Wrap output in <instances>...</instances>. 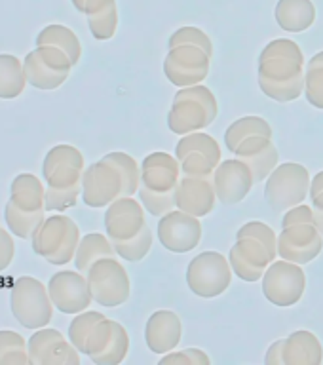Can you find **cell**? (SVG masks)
Here are the masks:
<instances>
[{"mask_svg":"<svg viewBox=\"0 0 323 365\" xmlns=\"http://www.w3.org/2000/svg\"><path fill=\"white\" fill-rule=\"evenodd\" d=\"M116 250H114L113 240L105 236V234L91 232L86 234L84 238H80L78 250H76V255H74V267L76 270L82 274H88L93 262H97L99 259H105V257H116Z\"/></svg>","mask_w":323,"mask_h":365,"instance_id":"27","label":"cell"},{"mask_svg":"<svg viewBox=\"0 0 323 365\" xmlns=\"http://www.w3.org/2000/svg\"><path fill=\"white\" fill-rule=\"evenodd\" d=\"M14 234L10 230H0V272L10 267L14 257H16V244H14Z\"/></svg>","mask_w":323,"mask_h":365,"instance_id":"48","label":"cell"},{"mask_svg":"<svg viewBox=\"0 0 323 365\" xmlns=\"http://www.w3.org/2000/svg\"><path fill=\"white\" fill-rule=\"evenodd\" d=\"M160 364H177V365H210V356L200 350V348H187L181 352H168L164 358L160 359Z\"/></svg>","mask_w":323,"mask_h":365,"instance_id":"45","label":"cell"},{"mask_svg":"<svg viewBox=\"0 0 323 365\" xmlns=\"http://www.w3.org/2000/svg\"><path fill=\"white\" fill-rule=\"evenodd\" d=\"M10 202L23 211H46V187L33 173H19L10 185Z\"/></svg>","mask_w":323,"mask_h":365,"instance_id":"26","label":"cell"},{"mask_svg":"<svg viewBox=\"0 0 323 365\" xmlns=\"http://www.w3.org/2000/svg\"><path fill=\"white\" fill-rule=\"evenodd\" d=\"M217 165L204 154H188L181 160V175L185 177H213Z\"/></svg>","mask_w":323,"mask_h":365,"instance_id":"44","label":"cell"},{"mask_svg":"<svg viewBox=\"0 0 323 365\" xmlns=\"http://www.w3.org/2000/svg\"><path fill=\"white\" fill-rule=\"evenodd\" d=\"M103 160H107L120 171L122 175V182H124V196H133L139 190L141 185V168L137 164V160L133 156L125 153H108L103 156Z\"/></svg>","mask_w":323,"mask_h":365,"instance_id":"33","label":"cell"},{"mask_svg":"<svg viewBox=\"0 0 323 365\" xmlns=\"http://www.w3.org/2000/svg\"><path fill=\"white\" fill-rule=\"evenodd\" d=\"M27 82L40 91L57 90L67 82L73 63L63 50L56 46H36L23 59Z\"/></svg>","mask_w":323,"mask_h":365,"instance_id":"9","label":"cell"},{"mask_svg":"<svg viewBox=\"0 0 323 365\" xmlns=\"http://www.w3.org/2000/svg\"><path fill=\"white\" fill-rule=\"evenodd\" d=\"M80 196H82V185L73 188L46 187L44 210L48 213H63L78 204Z\"/></svg>","mask_w":323,"mask_h":365,"instance_id":"39","label":"cell"},{"mask_svg":"<svg viewBox=\"0 0 323 365\" xmlns=\"http://www.w3.org/2000/svg\"><path fill=\"white\" fill-rule=\"evenodd\" d=\"M217 200L225 205H236L251 192L255 185L250 165L240 158L225 160L213 173Z\"/></svg>","mask_w":323,"mask_h":365,"instance_id":"19","label":"cell"},{"mask_svg":"<svg viewBox=\"0 0 323 365\" xmlns=\"http://www.w3.org/2000/svg\"><path fill=\"white\" fill-rule=\"evenodd\" d=\"M65 336L61 335V331L57 329H48V327H40L34 329L31 339L27 341L29 346V358H31V365H42V359L50 348L56 344L57 341H63Z\"/></svg>","mask_w":323,"mask_h":365,"instance_id":"38","label":"cell"},{"mask_svg":"<svg viewBox=\"0 0 323 365\" xmlns=\"http://www.w3.org/2000/svg\"><path fill=\"white\" fill-rule=\"evenodd\" d=\"M228 261H230L232 272L242 282L253 284L265 276L270 262L276 259L270 255V251L261 240L253 236H242V238H236V244L230 247Z\"/></svg>","mask_w":323,"mask_h":365,"instance_id":"17","label":"cell"},{"mask_svg":"<svg viewBox=\"0 0 323 365\" xmlns=\"http://www.w3.org/2000/svg\"><path fill=\"white\" fill-rule=\"evenodd\" d=\"M14 352H29V346L17 331L2 329L0 331V359Z\"/></svg>","mask_w":323,"mask_h":365,"instance_id":"46","label":"cell"},{"mask_svg":"<svg viewBox=\"0 0 323 365\" xmlns=\"http://www.w3.org/2000/svg\"><path fill=\"white\" fill-rule=\"evenodd\" d=\"M284 344L285 339H278L276 342H272L267 350V356H265V364L267 365H284Z\"/></svg>","mask_w":323,"mask_h":365,"instance_id":"49","label":"cell"},{"mask_svg":"<svg viewBox=\"0 0 323 365\" xmlns=\"http://www.w3.org/2000/svg\"><path fill=\"white\" fill-rule=\"evenodd\" d=\"M307 289V274L297 262L272 261L262 276V295L274 307H295Z\"/></svg>","mask_w":323,"mask_h":365,"instance_id":"10","label":"cell"},{"mask_svg":"<svg viewBox=\"0 0 323 365\" xmlns=\"http://www.w3.org/2000/svg\"><path fill=\"white\" fill-rule=\"evenodd\" d=\"M274 17L285 33H302L316 21V6L312 0H278Z\"/></svg>","mask_w":323,"mask_h":365,"instance_id":"24","label":"cell"},{"mask_svg":"<svg viewBox=\"0 0 323 365\" xmlns=\"http://www.w3.org/2000/svg\"><path fill=\"white\" fill-rule=\"evenodd\" d=\"M183 44H194V46H200L202 50H205L213 57V42L207 34L198 27H181L177 29L175 33L170 36V42L168 46L170 48H175V46H183Z\"/></svg>","mask_w":323,"mask_h":365,"instance_id":"40","label":"cell"},{"mask_svg":"<svg viewBox=\"0 0 323 365\" xmlns=\"http://www.w3.org/2000/svg\"><path fill=\"white\" fill-rule=\"evenodd\" d=\"M33 251L50 264L63 267L74 261L80 244L78 225L67 215L46 217L31 238Z\"/></svg>","mask_w":323,"mask_h":365,"instance_id":"4","label":"cell"},{"mask_svg":"<svg viewBox=\"0 0 323 365\" xmlns=\"http://www.w3.org/2000/svg\"><path fill=\"white\" fill-rule=\"evenodd\" d=\"M25 68L19 57L0 53V99H16L27 86Z\"/></svg>","mask_w":323,"mask_h":365,"instance_id":"29","label":"cell"},{"mask_svg":"<svg viewBox=\"0 0 323 365\" xmlns=\"http://www.w3.org/2000/svg\"><path fill=\"white\" fill-rule=\"evenodd\" d=\"M91 297L97 304L105 308L122 307L131 293V282L128 270L116 257H105L93 262L86 274Z\"/></svg>","mask_w":323,"mask_h":365,"instance_id":"8","label":"cell"},{"mask_svg":"<svg viewBox=\"0 0 323 365\" xmlns=\"http://www.w3.org/2000/svg\"><path fill=\"white\" fill-rule=\"evenodd\" d=\"M130 352V335L122 324L114 322V331L111 341L105 346L101 354H97L96 358H91V361L96 365H118L128 358Z\"/></svg>","mask_w":323,"mask_h":365,"instance_id":"34","label":"cell"},{"mask_svg":"<svg viewBox=\"0 0 323 365\" xmlns=\"http://www.w3.org/2000/svg\"><path fill=\"white\" fill-rule=\"evenodd\" d=\"M114 250L118 253L120 259L130 262L143 261L148 255V251L153 247V230L150 227H145L135 238L122 240V242H113Z\"/></svg>","mask_w":323,"mask_h":365,"instance_id":"37","label":"cell"},{"mask_svg":"<svg viewBox=\"0 0 323 365\" xmlns=\"http://www.w3.org/2000/svg\"><path fill=\"white\" fill-rule=\"evenodd\" d=\"M80 364V352L76 350L73 342L63 339L57 341L50 348V352L46 354L42 359V365H78Z\"/></svg>","mask_w":323,"mask_h":365,"instance_id":"42","label":"cell"},{"mask_svg":"<svg viewBox=\"0 0 323 365\" xmlns=\"http://www.w3.org/2000/svg\"><path fill=\"white\" fill-rule=\"evenodd\" d=\"M259 88L278 103H291L304 93L307 61L297 42L276 38L268 42L259 56Z\"/></svg>","mask_w":323,"mask_h":365,"instance_id":"1","label":"cell"},{"mask_svg":"<svg viewBox=\"0 0 323 365\" xmlns=\"http://www.w3.org/2000/svg\"><path fill=\"white\" fill-rule=\"evenodd\" d=\"M310 202H312L314 210V222H316V227L319 228V232L323 236V190L322 192L310 194Z\"/></svg>","mask_w":323,"mask_h":365,"instance_id":"50","label":"cell"},{"mask_svg":"<svg viewBox=\"0 0 323 365\" xmlns=\"http://www.w3.org/2000/svg\"><path fill=\"white\" fill-rule=\"evenodd\" d=\"M253 135L272 137V128L261 116H244L228 125L225 131V145L230 153H234L240 147V143Z\"/></svg>","mask_w":323,"mask_h":365,"instance_id":"32","label":"cell"},{"mask_svg":"<svg viewBox=\"0 0 323 365\" xmlns=\"http://www.w3.org/2000/svg\"><path fill=\"white\" fill-rule=\"evenodd\" d=\"M103 318H107V316H103L101 312H96V310H84V312L74 314V319L68 325V341L73 342L80 354H86V344H88L91 331L97 322H101Z\"/></svg>","mask_w":323,"mask_h":365,"instance_id":"35","label":"cell"},{"mask_svg":"<svg viewBox=\"0 0 323 365\" xmlns=\"http://www.w3.org/2000/svg\"><path fill=\"white\" fill-rule=\"evenodd\" d=\"M181 181V162L170 153H150L141 162L139 202L153 217H162L177 207V187Z\"/></svg>","mask_w":323,"mask_h":365,"instance_id":"2","label":"cell"},{"mask_svg":"<svg viewBox=\"0 0 323 365\" xmlns=\"http://www.w3.org/2000/svg\"><path fill=\"white\" fill-rule=\"evenodd\" d=\"M86 164L84 156L73 145L51 147L42 162V179L46 187L73 188L82 185Z\"/></svg>","mask_w":323,"mask_h":365,"instance_id":"13","label":"cell"},{"mask_svg":"<svg viewBox=\"0 0 323 365\" xmlns=\"http://www.w3.org/2000/svg\"><path fill=\"white\" fill-rule=\"evenodd\" d=\"M217 114L219 103L210 88L202 84L179 88L168 113V128L175 135H188L215 122Z\"/></svg>","mask_w":323,"mask_h":365,"instance_id":"3","label":"cell"},{"mask_svg":"<svg viewBox=\"0 0 323 365\" xmlns=\"http://www.w3.org/2000/svg\"><path fill=\"white\" fill-rule=\"evenodd\" d=\"M215 185L213 177H185L181 175L177 187V210L187 211L194 217L210 215L215 207Z\"/></svg>","mask_w":323,"mask_h":365,"instance_id":"21","label":"cell"},{"mask_svg":"<svg viewBox=\"0 0 323 365\" xmlns=\"http://www.w3.org/2000/svg\"><path fill=\"white\" fill-rule=\"evenodd\" d=\"M73 2V6L76 8V10L80 11V14H84V6H86V0H71Z\"/></svg>","mask_w":323,"mask_h":365,"instance_id":"51","label":"cell"},{"mask_svg":"<svg viewBox=\"0 0 323 365\" xmlns=\"http://www.w3.org/2000/svg\"><path fill=\"white\" fill-rule=\"evenodd\" d=\"M211 56L200 46L183 44L170 48L164 59V74L177 88L202 84L210 74Z\"/></svg>","mask_w":323,"mask_h":365,"instance_id":"11","label":"cell"},{"mask_svg":"<svg viewBox=\"0 0 323 365\" xmlns=\"http://www.w3.org/2000/svg\"><path fill=\"white\" fill-rule=\"evenodd\" d=\"M145 207L133 196H122L107 205L105 211V230L113 242L135 238L147 227Z\"/></svg>","mask_w":323,"mask_h":365,"instance_id":"18","label":"cell"},{"mask_svg":"<svg viewBox=\"0 0 323 365\" xmlns=\"http://www.w3.org/2000/svg\"><path fill=\"white\" fill-rule=\"evenodd\" d=\"M46 211H23L19 210L14 202L8 200V204L4 207V221L6 227L14 236L21 240H31L34 232L39 230V227L44 222Z\"/></svg>","mask_w":323,"mask_h":365,"instance_id":"30","label":"cell"},{"mask_svg":"<svg viewBox=\"0 0 323 365\" xmlns=\"http://www.w3.org/2000/svg\"><path fill=\"white\" fill-rule=\"evenodd\" d=\"M53 302L50 291L33 276H19L11 284L10 310L25 329H40L53 318Z\"/></svg>","mask_w":323,"mask_h":365,"instance_id":"5","label":"cell"},{"mask_svg":"<svg viewBox=\"0 0 323 365\" xmlns=\"http://www.w3.org/2000/svg\"><path fill=\"white\" fill-rule=\"evenodd\" d=\"M299 222H314V210L312 205L299 204L295 207L287 210V213L284 215V221H282V228L291 227V225H299ZM316 225V222H314Z\"/></svg>","mask_w":323,"mask_h":365,"instance_id":"47","label":"cell"},{"mask_svg":"<svg viewBox=\"0 0 323 365\" xmlns=\"http://www.w3.org/2000/svg\"><path fill=\"white\" fill-rule=\"evenodd\" d=\"M53 307L63 314H80L88 310L93 297L86 274L74 270H61L56 272L48 282Z\"/></svg>","mask_w":323,"mask_h":365,"instance_id":"16","label":"cell"},{"mask_svg":"<svg viewBox=\"0 0 323 365\" xmlns=\"http://www.w3.org/2000/svg\"><path fill=\"white\" fill-rule=\"evenodd\" d=\"M36 46H56L68 56L73 67H76L82 57V46L73 29L65 25H48L36 34Z\"/></svg>","mask_w":323,"mask_h":365,"instance_id":"28","label":"cell"},{"mask_svg":"<svg viewBox=\"0 0 323 365\" xmlns=\"http://www.w3.org/2000/svg\"><path fill=\"white\" fill-rule=\"evenodd\" d=\"M236 158L250 165L255 182H265L268 175L278 168L280 153L274 145L272 137L253 135L240 143V147L234 150Z\"/></svg>","mask_w":323,"mask_h":365,"instance_id":"20","label":"cell"},{"mask_svg":"<svg viewBox=\"0 0 323 365\" xmlns=\"http://www.w3.org/2000/svg\"><path fill=\"white\" fill-rule=\"evenodd\" d=\"M323 250V236L314 222L284 227L278 234V257L285 261L307 264L318 259Z\"/></svg>","mask_w":323,"mask_h":365,"instance_id":"15","label":"cell"},{"mask_svg":"<svg viewBox=\"0 0 323 365\" xmlns=\"http://www.w3.org/2000/svg\"><path fill=\"white\" fill-rule=\"evenodd\" d=\"M232 274L228 257L219 251H202L188 262L185 279L194 295L202 299H215L230 287Z\"/></svg>","mask_w":323,"mask_h":365,"instance_id":"6","label":"cell"},{"mask_svg":"<svg viewBox=\"0 0 323 365\" xmlns=\"http://www.w3.org/2000/svg\"><path fill=\"white\" fill-rule=\"evenodd\" d=\"M310 173L302 164L278 165L265 181V200L274 211H287L302 204L310 194Z\"/></svg>","mask_w":323,"mask_h":365,"instance_id":"7","label":"cell"},{"mask_svg":"<svg viewBox=\"0 0 323 365\" xmlns=\"http://www.w3.org/2000/svg\"><path fill=\"white\" fill-rule=\"evenodd\" d=\"M84 16L91 36L96 40H111L118 29L116 0H86Z\"/></svg>","mask_w":323,"mask_h":365,"instance_id":"25","label":"cell"},{"mask_svg":"<svg viewBox=\"0 0 323 365\" xmlns=\"http://www.w3.org/2000/svg\"><path fill=\"white\" fill-rule=\"evenodd\" d=\"M114 331V319L103 318L101 322H97V325L91 331L90 339H88V344H86V356L88 358H96L97 354H101L105 350V346L111 341Z\"/></svg>","mask_w":323,"mask_h":365,"instance_id":"43","label":"cell"},{"mask_svg":"<svg viewBox=\"0 0 323 365\" xmlns=\"http://www.w3.org/2000/svg\"><path fill=\"white\" fill-rule=\"evenodd\" d=\"M160 244L171 253H188L198 247L202 240V222L200 217H194L187 211L171 210L160 217L156 227Z\"/></svg>","mask_w":323,"mask_h":365,"instance_id":"14","label":"cell"},{"mask_svg":"<svg viewBox=\"0 0 323 365\" xmlns=\"http://www.w3.org/2000/svg\"><path fill=\"white\" fill-rule=\"evenodd\" d=\"M183 335L179 316L171 310H156L145 325V342L153 354L173 352Z\"/></svg>","mask_w":323,"mask_h":365,"instance_id":"22","label":"cell"},{"mask_svg":"<svg viewBox=\"0 0 323 365\" xmlns=\"http://www.w3.org/2000/svg\"><path fill=\"white\" fill-rule=\"evenodd\" d=\"M242 236H253V238L261 240L262 244L267 245L268 251H270V255H272L274 259L278 255V238H276V232L268 227L267 222H245V225H242V227L238 228V232H236V238H242Z\"/></svg>","mask_w":323,"mask_h":365,"instance_id":"41","label":"cell"},{"mask_svg":"<svg viewBox=\"0 0 323 365\" xmlns=\"http://www.w3.org/2000/svg\"><path fill=\"white\" fill-rule=\"evenodd\" d=\"M304 96L314 108L323 110V51L310 57V61L307 63Z\"/></svg>","mask_w":323,"mask_h":365,"instance_id":"36","label":"cell"},{"mask_svg":"<svg viewBox=\"0 0 323 365\" xmlns=\"http://www.w3.org/2000/svg\"><path fill=\"white\" fill-rule=\"evenodd\" d=\"M0 230H2V228H0Z\"/></svg>","mask_w":323,"mask_h":365,"instance_id":"52","label":"cell"},{"mask_svg":"<svg viewBox=\"0 0 323 365\" xmlns=\"http://www.w3.org/2000/svg\"><path fill=\"white\" fill-rule=\"evenodd\" d=\"M124 196V182L120 171L107 160L88 165L82 175V202L88 207L99 210Z\"/></svg>","mask_w":323,"mask_h":365,"instance_id":"12","label":"cell"},{"mask_svg":"<svg viewBox=\"0 0 323 365\" xmlns=\"http://www.w3.org/2000/svg\"><path fill=\"white\" fill-rule=\"evenodd\" d=\"M204 154L215 165L221 164V147L215 141V137L207 135L204 131H194L188 135H181L175 147V158L181 162L188 154Z\"/></svg>","mask_w":323,"mask_h":365,"instance_id":"31","label":"cell"},{"mask_svg":"<svg viewBox=\"0 0 323 365\" xmlns=\"http://www.w3.org/2000/svg\"><path fill=\"white\" fill-rule=\"evenodd\" d=\"M322 361L323 346L312 331H295L285 339L284 365H319Z\"/></svg>","mask_w":323,"mask_h":365,"instance_id":"23","label":"cell"}]
</instances>
